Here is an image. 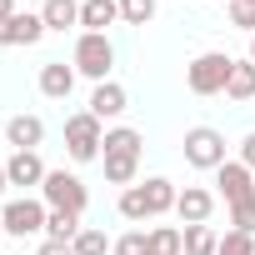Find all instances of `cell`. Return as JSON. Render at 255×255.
Returning a JSON list of instances; mask_svg holds the SVG:
<instances>
[{
    "label": "cell",
    "instance_id": "cell-28",
    "mask_svg": "<svg viewBox=\"0 0 255 255\" xmlns=\"http://www.w3.org/2000/svg\"><path fill=\"white\" fill-rule=\"evenodd\" d=\"M230 25H240L245 35H255V0H230Z\"/></svg>",
    "mask_w": 255,
    "mask_h": 255
},
{
    "label": "cell",
    "instance_id": "cell-31",
    "mask_svg": "<svg viewBox=\"0 0 255 255\" xmlns=\"http://www.w3.org/2000/svg\"><path fill=\"white\" fill-rule=\"evenodd\" d=\"M35 255H75V245H65V240H40Z\"/></svg>",
    "mask_w": 255,
    "mask_h": 255
},
{
    "label": "cell",
    "instance_id": "cell-17",
    "mask_svg": "<svg viewBox=\"0 0 255 255\" xmlns=\"http://www.w3.org/2000/svg\"><path fill=\"white\" fill-rule=\"evenodd\" d=\"M145 245H150V255H185V230H175V225H150V230H145Z\"/></svg>",
    "mask_w": 255,
    "mask_h": 255
},
{
    "label": "cell",
    "instance_id": "cell-11",
    "mask_svg": "<svg viewBox=\"0 0 255 255\" xmlns=\"http://www.w3.org/2000/svg\"><path fill=\"white\" fill-rule=\"evenodd\" d=\"M210 210H215V195H210L205 185H185L180 200H175L180 225H210Z\"/></svg>",
    "mask_w": 255,
    "mask_h": 255
},
{
    "label": "cell",
    "instance_id": "cell-10",
    "mask_svg": "<svg viewBox=\"0 0 255 255\" xmlns=\"http://www.w3.org/2000/svg\"><path fill=\"white\" fill-rule=\"evenodd\" d=\"M125 105H130V95H125V85H115V80H100V85L90 90V115H95L100 125H105V120H120Z\"/></svg>",
    "mask_w": 255,
    "mask_h": 255
},
{
    "label": "cell",
    "instance_id": "cell-24",
    "mask_svg": "<svg viewBox=\"0 0 255 255\" xmlns=\"http://www.w3.org/2000/svg\"><path fill=\"white\" fill-rule=\"evenodd\" d=\"M70 245H75V255H105V250H110L115 240H105V230H95V225H85V230H80V235H75Z\"/></svg>",
    "mask_w": 255,
    "mask_h": 255
},
{
    "label": "cell",
    "instance_id": "cell-21",
    "mask_svg": "<svg viewBox=\"0 0 255 255\" xmlns=\"http://www.w3.org/2000/svg\"><path fill=\"white\" fill-rule=\"evenodd\" d=\"M100 160H105V180H110V185H135L140 155H100Z\"/></svg>",
    "mask_w": 255,
    "mask_h": 255
},
{
    "label": "cell",
    "instance_id": "cell-35",
    "mask_svg": "<svg viewBox=\"0 0 255 255\" xmlns=\"http://www.w3.org/2000/svg\"><path fill=\"white\" fill-rule=\"evenodd\" d=\"M0 240H5V225H0Z\"/></svg>",
    "mask_w": 255,
    "mask_h": 255
},
{
    "label": "cell",
    "instance_id": "cell-22",
    "mask_svg": "<svg viewBox=\"0 0 255 255\" xmlns=\"http://www.w3.org/2000/svg\"><path fill=\"white\" fill-rule=\"evenodd\" d=\"M115 210H120L125 220H135V225H145V220H150V205H145V190H140V185H125V190H120V200H115Z\"/></svg>",
    "mask_w": 255,
    "mask_h": 255
},
{
    "label": "cell",
    "instance_id": "cell-9",
    "mask_svg": "<svg viewBox=\"0 0 255 255\" xmlns=\"http://www.w3.org/2000/svg\"><path fill=\"white\" fill-rule=\"evenodd\" d=\"M40 35H45V20L30 15V10H15L10 20H0V50L5 45H35Z\"/></svg>",
    "mask_w": 255,
    "mask_h": 255
},
{
    "label": "cell",
    "instance_id": "cell-4",
    "mask_svg": "<svg viewBox=\"0 0 255 255\" xmlns=\"http://www.w3.org/2000/svg\"><path fill=\"white\" fill-rule=\"evenodd\" d=\"M45 215L50 205L40 195H20V200H5L0 205V225H5V235L25 240V235H45Z\"/></svg>",
    "mask_w": 255,
    "mask_h": 255
},
{
    "label": "cell",
    "instance_id": "cell-8",
    "mask_svg": "<svg viewBox=\"0 0 255 255\" xmlns=\"http://www.w3.org/2000/svg\"><path fill=\"white\" fill-rule=\"evenodd\" d=\"M5 175H10V185H25V190L35 185V190H40L50 170H45L40 150H10V160H5Z\"/></svg>",
    "mask_w": 255,
    "mask_h": 255
},
{
    "label": "cell",
    "instance_id": "cell-6",
    "mask_svg": "<svg viewBox=\"0 0 255 255\" xmlns=\"http://www.w3.org/2000/svg\"><path fill=\"white\" fill-rule=\"evenodd\" d=\"M185 160L195 170H220L230 155H225V135L215 130V125H190L185 130Z\"/></svg>",
    "mask_w": 255,
    "mask_h": 255
},
{
    "label": "cell",
    "instance_id": "cell-34",
    "mask_svg": "<svg viewBox=\"0 0 255 255\" xmlns=\"http://www.w3.org/2000/svg\"><path fill=\"white\" fill-rule=\"evenodd\" d=\"M250 60H255V35H250Z\"/></svg>",
    "mask_w": 255,
    "mask_h": 255
},
{
    "label": "cell",
    "instance_id": "cell-19",
    "mask_svg": "<svg viewBox=\"0 0 255 255\" xmlns=\"http://www.w3.org/2000/svg\"><path fill=\"white\" fill-rule=\"evenodd\" d=\"M225 95H230V100H255V60H235V65H230Z\"/></svg>",
    "mask_w": 255,
    "mask_h": 255
},
{
    "label": "cell",
    "instance_id": "cell-27",
    "mask_svg": "<svg viewBox=\"0 0 255 255\" xmlns=\"http://www.w3.org/2000/svg\"><path fill=\"white\" fill-rule=\"evenodd\" d=\"M110 255H150V245H145V230H125V235L110 245Z\"/></svg>",
    "mask_w": 255,
    "mask_h": 255
},
{
    "label": "cell",
    "instance_id": "cell-12",
    "mask_svg": "<svg viewBox=\"0 0 255 255\" xmlns=\"http://www.w3.org/2000/svg\"><path fill=\"white\" fill-rule=\"evenodd\" d=\"M40 140H45V120H40V115H10V120H5V145H15V150H40Z\"/></svg>",
    "mask_w": 255,
    "mask_h": 255
},
{
    "label": "cell",
    "instance_id": "cell-16",
    "mask_svg": "<svg viewBox=\"0 0 255 255\" xmlns=\"http://www.w3.org/2000/svg\"><path fill=\"white\" fill-rule=\"evenodd\" d=\"M40 20H45V30H70V25H80V0H45V5H40Z\"/></svg>",
    "mask_w": 255,
    "mask_h": 255
},
{
    "label": "cell",
    "instance_id": "cell-23",
    "mask_svg": "<svg viewBox=\"0 0 255 255\" xmlns=\"http://www.w3.org/2000/svg\"><path fill=\"white\" fill-rule=\"evenodd\" d=\"M220 250V235L210 225H185V255H215Z\"/></svg>",
    "mask_w": 255,
    "mask_h": 255
},
{
    "label": "cell",
    "instance_id": "cell-18",
    "mask_svg": "<svg viewBox=\"0 0 255 255\" xmlns=\"http://www.w3.org/2000/svg\"><path fill=\"white\" fill-rule=\"evenodd\" d=\"M140 145H145L140 130H130V125H115V130H105L100 155H140Z\"/></svg>",
    "mask_w": 255,
    "mask_h": 255
},
{
    "label": "cell",
    "instance_id": "cell-25",
    "mask_svg": "<svg viewBox=\"0 0 255 255\" xmlns=\"http://www.w3.org/2000/svg\"><path fill=\"white\" fill-rule=\"evenodd\" d=\"M120 20L125 25H150L155 20V0H120Z\"/></svg>",
    "mask_w": 255,
    "mask_h": 255
},
{
    "label": "cell",
    "instance_id": "cell-3",
    "mask_svg": "<svg viewBox=\"0 0 255 255\" xmlns=\"http://www.w3.org/2000/svg\"><path fill=\"white\" fill-rule=\"evenodd\" d=\"M70 65H75V75H85V80H95V85L110 80V65H115V45H110V35H90V30H80Z\"/></svg>",
    "mask_w": 255,
    "mask_h": 255
},
{
    "label": "cell",
    "instance_id": "cell-1",
    "mask_svg": "<svg viewBox=\"0 0 255 255\" xmlns=\"http://www.w3.org/2000/svg\"><path fill=\"white\" fill-rule=\"evenodd\" d=\"M230 55L225 50H200L190 65H185V85L190 95H225V80H230Z\"/></svg>",
    "mask_w": 255,
    "mask_h": 255
},
{
    "label": "cell",
    "instance_id": "cell-13",
    "mask_svg": "<svg viewBox=\"0 0 255 255\" xmlns=\"http://www.w3.org/2000/svg\"><path fill=\"white\" fill-rule=\"evenodd\" d=\"M70 90H75V65L45 60V65H40V95H45V100H65Z\"/></svg>",
    "mask_w": 255,
    "mask_h": 255
},
{
    "label": "cell",
    "instance_id": "cell-32",
    "mask_svg": "<svg viewBox=\"0 0 255 255\" xmlns=\"http://www.w3.org/2000/svg\"><path fill=\"white\" fill-rule=\"evenodd\" d=\"M15 15V0H0V20H10Z\"/></svg>",
    "mask_w": 255,
    "mask_h": 255
},
{
    "label": "cell",
    "instance_id": "cell-29",
    "mask_svg": "<svg viewBox=\"0 0 255 255\" xmlns=\"http://www.w3.org/2000/svg\"><path fill=\"white\" fill-rule=\"evenodd\" d=\"M230 225H235V230H245V235H255V200L230 205Z\"/></svg>",
    "mask_w": 255,
    "mask_h": 255
},
{
    "label": "cell",
    "instance_id": "cell-2",
    "mask_svg": "<svg viewBox=\"0 0 255 255\" xmlns=\"http://www.w3.org/2000/svg\"><path fill=\"white\" fill-rule=\"evenodd\" d=\"M100 145H105V125L90 110H75L65 120V155L75 165H85V160H100Z\"/></svg>",
    "mask_w": 255,
    "mask_h": 255
},
{
    "label": "cell",
    "instance_id": "cell-26",
    "mask_svg": "<svg viewBox=\"0 0 255 255\" xmlns=\"http://www.w3.org/2000/svg\"><path fill=\"white\" fill-rule=\"evenodd\" d=\"M215 255H255V235H245V230H225Z\"/></svg>",
    "mask_w": 255,
    "mask_h": 255
},
{
    "label": "cell",
    "instance_id": "cell-20",
    "mask_svg": "<svg viewBox=\"0 0 255 255\" xmlns=\"http://www.w3.org/2000/svg\"><path fill=\"white\" fill-rule=\"evenodd\" d=\"M80 230H85V225H80L75 210H50V215H45V240H65V245H70Z\"/></svg>",
    "mask_w": 255,
    "mask_h": 255
},
{
    "label": "cell",
    "instance_id": "cell-14",
    "mask_svg": "<svg viewBox=\"0 0 255 255\" xmlns=\"http://www.w3.org/2000/svg\"><path fill=\"white\" fill-rule=\"evenodd\" d=\"M120 20V0H80V25L90 35H105Z\"/></svg>",
    "mask_w": 255,
    "mask_h": 255
},
{
    "label": "cell",
    "instance_id": "cell-15",
    "mask_svg": "<svg viewBox=\"0 0 255 255\" xmlns=\"http://www.w3.org/2000/svg\"><path fill=\"white\" fill-rule=\"evenodd\" d=\"M145 205H150V220H160L165 210H175V200H180V190H175V180H165V175H150L145 185Z\"/></svg>",
    "mask_w": 255,
    "mask_h": 255
},
{
    "label": "cell",
    "instance_id": "cell-7",
    "mask_svg": "<svg viewBox=\"0 0 255 255\" xmlns=\"http://www.w3.org/2000/svg\"><path fill=\"white\" fill-rule=\"evenodd\" d=\"M215 185H220L225 205H240V200H255V170H250V165H240V160H225V165L215 170Z\"/></svg>",
    "mask_w": 255,
    "mask_h": 255
},
{
    "label": "cell",
    "instance_id": "cell-5",
    "mask_svg": "<svg viewBox=\"0 0 255 255\" xmlns=\"http://www.w3.org/2000/svg\"><path fill=\"white\" fill-rule=\"evenodd\" d=\"M40 200H45L50 210H75V215H85L90 190H85V180H80L75 170H50L45 185H40Z\"/></svg>",
    "mask_w": 255,
    "mask_h": 255
},
{
    "label": "cell",
    "instance_id": "cell-30",
    "mask_svg": "<svg viewBox=\"0 0 255 255\" xmlns=\"http://www.w3.org/2000/svg\"><path fill=\"white\" fill-rule=\"evenodd\" d=\"M235 160H240V165H250V170H255V130H250V135H245V140H240V155H235Z\"/></svg>",
    "mask_w": 255,
    "mask_h": 255
},
{
    "label": "cell",
    "instance_id": "cell-33",
    "mask_svg": "<svg viewBox=\"0 0 255 255\" xmlns=\"http://www.w3.org/2000/svg\"><path fill=\"white\" fill-rule=\"evenodd\" d=\"M10 190V175H5V165H0V195H5Z\"/></svg>",
    "mask_w": 255,
    "mask_h": 255
}]
</instances>
